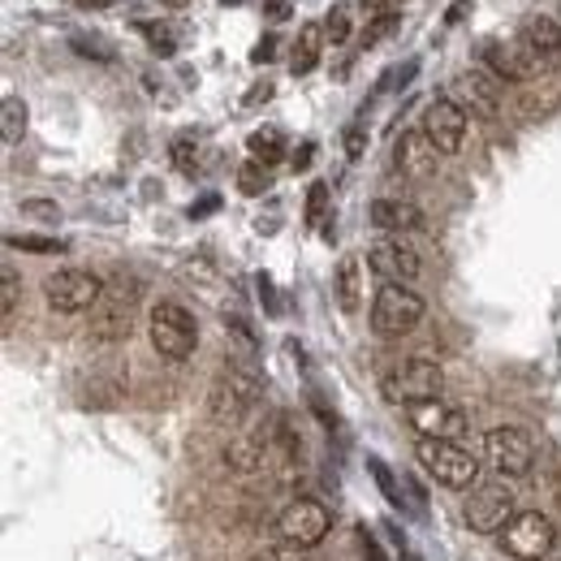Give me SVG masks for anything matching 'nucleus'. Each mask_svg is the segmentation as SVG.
<instances>
[{"label": "nucleus", "instance_id": "3", "mask_svg": "<svg viewBox=\"0 0 561 561\" xmlns=\"http://www.w3.org/2000/svg\"><path fill=\"white\" fill-rule=\"evenodd\" d=\"M415 462L424 466L428 479H437L441 488H453V492H471L479 488V475H484V462L462 449L458 441H432V437H419L415 441Z\"/></svg>", "mask_w": 561, "mask_h": 561}, {"label": "nucleus", "instance_id": "45", "mask_svg": "<svg viewBox=\"0 0 561 561\" xmlns=\"http://www.w3.org/2000/svg\"><path fill=\"white\" fill-rule=\"evenodd\" d=\"M402 0H363V9H376V13H389V9H398Z\"/></svg>", "mask_w": 561, "mask_h": 561}, {"label": "nucleus", "instance_id": "27", "mask_svg": "<svg viewBox=\"0 0 561 561\" xmlns=\"http://www.w3.org/2000/svg\"><path fill=\"white\" fill-rule=\"evenodd\" d=\"M9 246H13V251H35V255H61V251H65V242H57V237H35V233H9Z\"/></svg>", "mask_w": 561, "mask_h": 561}, {"label": "nucleus", "instance_id": "4", "mask_svg": "<svg viewBox=\"0 0 561 561\" xmlns=\"http://www.w3.org/2000/svg\"><path fill=\"white\" fill-rule=\"evenodd\" d=\"M147 337H151V350L169 363H186L195 350H199V320L173 303V298H160L147 316Z\"/></svg>", "mask_w": 561, "mask_h": 561}, {"label": "nucleus", "instance_id": "29", "mask_svg": "<svg viewBox=\"0 0 561 561\" xmlns=\"http://www.w3.org/2000/svg\"><path fill=\"white\" fill-rule=\"evenodd\" d=\"M169 156H173L178 173H186V178H195V173H199V143H195V138H178Z\"/></svg>", "mask_w": 561, "mask_h": 561}, {"label": "nucleus", "instance_id": "34", "mask_svg": "<svg viewBox=\"0 0 561 561\" xmlns=\"http://www.w3.org/2000/svg\"><path fill=\"white\" fill-rule=\"evenodd\" d=\"M363 151H367V130L354 121V125H345V156L350 160H363Z\"/></svg>", "mask_w": 561, "mask_h": 561}, {"label": "nucleus", "instance_id": "16", "mask_svg": "<svg viewBox=\"0 0 561 561\" xmlns=\"http://www.w3.org/2000/svg\"><path fill=\"white\" fill-rule=\"evenodd\" d=\"M277 462V446H272V424L246 428L224 446V466L233 475H264Z\"/></svg>", "mask_w": 561, "mask_h": 561}, {"label": "nucleus", "instance_id": "10", "mask_svg": "<svg viewBox=\"0 0 561 561\" xmlns=\"http://www.w3.org/2000/svg\"><path fill=\"white\" fill-rule=\"evenodd\" d=\"M484 462H488L501 479H523V475H532V466H536V441H532L527 428H514V424L488 428V432H484Z\"/></svg>", "mask_w": 561, "mask_h": 561}, {"label": "nucleus", "instance_id": "31", "mask_svg": "<svg viewBox=\"0 0 561 561\" xmlns=\"http://www.w3.org/2000/svg\"><path fill=\"white\" fill-rule=\"evenodd\" d=\"M367 466H371V479L380 484V492H385V501L389 505H402V488H398V479H393V471L380 462V458H367Z\"/></svg>", "mask_w": 561, "mask_h": 561}, {"label": "nucleus", "instance_id": "26", "mask_svg": "<svg viewBox=\"0 0 561 561\" xmlns=\"http://www.w3.org/2000/svg\"><path fill=\"white\" fill-rule=\"evenodd\" d=\"M17 303H22V277H17L13 264H4L0 268V316H4V325H13Z\"/></svg>", "mask_w": 561, "mask_h": 561}, {"label": "nucleus", "instance_id": "2", "mask_svg": "<svg viewBox=\"0 0 561 561\" xmlns=\"http://www.w3.org/2000/svg\"><path fill=\"white\" fill-rule=\"evenodd\" d=\"M380 393L389 406H415V402H432L446 393V371L437 358H424V354H411L402 363H393L385 376H380Z\"/></svg>", "mask_w": 561, "mask_h": 561}, {"label": "nucleus", "instance_id": "37", "mask_svg": "<svg viewBox=\"0 0 561 561\" xmlns=\"http://www.w3.org/2000/svg\"><path fill=\"white\" fill-rule=\"evenodd\" d=\"M224 325L233 329V337H237V341H242L246 350H255V345H259V341H255V333H251V325H246L242 316H229V312H224Z\"/></svg>", "mask_w": 561, "mask_h": 561}, {"label": "nucleus", "instance_id": "38", "mask_svg": "<svg viewBox=\"0 0 561 561\" xmlns=\"http://www.w3.org/2000/svg\"><path fill=\"white\" fill-rule=\"evenodd\" d=\"M272 57H277V39H272V35H264V39L255 44V52H251V61H255V65H268Z\"/></svg>", "mask_w": 561, "mask_h": 561}, {"label": "nucleus", "instance_id": "22", "mask_svg": "<svg viewBox=\"0 0 561 561\" xmlns=\"http://www.w3.org/2000/svg\"><path fill=\"white\" fill-rule=\"evenodd\" d=\"M333 294L341 303V312H350V316L363 307V259L358 255H341V264L333 272Z\"/></svg>", "mask_w": 561, "mask_h": 561}, {"label": "nucleus", "instance_id": "46", "mask_svg": "<svg viewBox=\"0 0 561 561\" xmlns=\"http://www.w3.org/2000/svg\"><path fill=\"white\" fill-rule=\"evenodd\" d=\"M393 545H398V558H402V561H424L415 549H411V545H402V540H393Z\"/></svg>", "mask_w": 561, "mask_h": 561}, {"label": "nucleus", "instance_id": "43", "mask_svg": "<svg viewBox=\"0 0 561 561\" xmlns=\"http://www.w3.org/2000/svg\"><path fill=\"white\" fill-rule=\"evenodd\" d=\"M462 13H466V0H453V4H449V13H446V22L449 26H458V22H462Z\"/></svg>", "mask_w": 561, "mask_h": 561}, {"label": "nucleus", "instance_id": "7", "mask_svg": "<svg viewBox=\"0 0 561 561\" xmlns=\"http://www.w3.org/2000/svg\"><path fill=\"white\" fill-rule=\"evenodd\" d=\"M424 316H428V303L411 285H380L376 303H371V333L398 341V337L415 333L424 325Z\"/></svg>", "mask_w": 561, "mask_h": 561}, {"label": "nucleus", "instance_id": "48", "mask_svg": "<svg viewBox=\"0 0 561 561\" xmlns=\"http://www.w3.org/2000/svg\"><path fill=\"white\" fill-rule=\"evenodd\" d=\"M156 4H164V9H186L191 0H156Z\"/></svg>", "mask_w": 561, "mask_h": 561}, {"label": "nucleus", "instance_id": "44", "mask_svg": "<svg viewBox=\"0 0 561 561\" xmlns=\"http://www.w3.org/2000/svg\"><path fill=\"white\" fill-rule=\"evenodd\" d=\"M268 96H272V87H268V83H264V87H251V96H246V109H251V105H259V100H268Z\"/></svg>", "mask_w": 561, "mask_h": 561}, {"label": "nucleus", "instance_id": "19", "mask_svg": "<svg viewBox=\"0 0 561 561\" xmlns=\"http://www.w3.org/2000/svg\"><path fill=\"white\" fill-rule=\"evenodd\" d=\"M453 92L462 100V109L479 112V117H497L501 112V83L488 70H466L453 78Z\"/></svg>", "mask_w": 561, "mask_h": 561}, {"label": "nucleus", "instance_id": "42", "mask_svg": "<svg viewBox=\"0 0 561 561\" xmlns=\"http://www.w3.org/2000/svg\"><path fill=\"white\" fill-rule=\"evenodd\" d=\"M217 208H221V199H217V195H208L204 204H195V208H191V221H199V217H208V212H217Z\"/></svg>", "mask_w": 561, "mask_h": 561}, {"label": "nucleus", "instance_id": "32", "mask_svg": "<svg viewBox=\"0 0 561 561\" xmlns=\"http://www.w3.org/2000/svg\"><path fill=\"white\" fill-rule=\"evenodd\" d=\"M143 35H147L151 52H160V57H173V52H178V39H173V31H169V26H156V22H147V26H143Z\"/></svg>", "mask_w": 561, "mask_h": 561}, {"label": "nucleus", "instance_id": "1", "mask_svg": "<svg viewBox=\"0 0 561 561\" xmlns=\"http://www.w3.org/2000/svg\"><path fill=\"white\" fill-rule=\"evenodd\" d=\"M259 398H264V380L251 367L229 363V367L217 371V380L208 389V419L217 428H242L255 415Z\"/></svg>", "mask_w": 561, "mask_h": 561}, {"label": "nucleus", "instance_id": "49", "mask_svg": "<svg viewBox=\"0 0 561 561\" xmlns=\"http://www.w3.org/2000/svg\"><path fill=\"white\" fill-rule=\"evenodd\" d=\"M221 4H242V0H221Z\"/></svg>", "mask_w": 561, "mask_h": 561}, {"label": "nucleus", "instance_id": "18", "mask_svg": "<svg viewBox=\"0 0 561 561\" xmlns=\"http://www.w3.org/2000/svg\"><path fill=\"white\" fill-rule=\"evenodd\" d=\"M437 164H441V151H437V143H432L424 130H406V134L393 143V169H398L402 178L424 182V178L437 173Z\"/></svg>", "mask_w": 561, "mask_h": 561}, {"label": "nucleus", "instance_id": "40", "mask_svg": "<svg viewBox=\"0 0 561 561\" xmlns=\"http://www.w3.org/2000/svg\"><path fill=\"white\" fill-rule=\"evenodd\" d=\"M358 549H363V558L367 561H385V553H380V545L367 536V532H358Z\"/></svg>", "mask_w": 561, "mask_h": 561}, {"label": "nucleus", "instance_id": "8", "mask_svg": "<svg viewBox=\"0 0 561 561\" xmlns=\"http://www.w3.org/2000/svg\"><path fill=\"white\" fill-rule=\"evenodd\" d=\"M105 277H96L92 268H57L48 281H44V303L61 316H83V312H96L100 298H105Z\"/></svg>", "mask_w": 561, "mask_h": 561}, {"label": "nucleus", "instance_id": "39", "mask_svg": "<svg viewBox=\"0 0 561 561\" xmlns=\"http://www.w3.org/2000/svg\"><path fill=\"white\" fill-rule=\"evenodd\" d=\"M312 156H316V143H303V147L294 151V160H290V164H294V173H303V169H312Z\"/></svg>", "mask_w": 561, "mask_h": 561}, {"label": "nucleus", "instance_id": "24", "mask_svg": "<svg viewBox=\"0 0 561 561\" xmlns=\"http://www.w3.org/2000/svg\"><path fill=\"white\" fill-rule=\"evenodd\" d=\"M246 151H251V160H259V164L268 169V164H277V160L285 156V138H281L277 125H264V130H255V134L246 138Z\"/></svg>", "mask_w": 561, "mask_h": 561}, {"label": "nucleus", "instance_id": "25", "mask_svg": "<svg viewBox=\"0 0 561 561\" xmlns=\"http://www.w3.org/2000/svg\"><path fill=\"white\" fill-rule=\"evenodd\" d=\"M22 134H26V105L17 96H4V105H0V138H4V147L22 143Z\"/></svg>", "mask_w": 561, "mask_h": 561}, {"label": "nucleus", "instance_id": "11", "mask_svg": "<svg viewBox=\"0 0 561 561\" xmlns=\"http://www.w3.org/2000/svg\"><path fill=\"white\" fill-rule=\"evenodd\" d=\"M514 505H519V501H514L510 484L497 479V484L471 488V497H466V505H462V519H466V527L479 532V536H501V532L514 523V514H519Z\"/></svg>", "mask_w": 561, "mask_h": 561}, {"label": "nucleus", "instance_id": "5", "mask_svg": "<svg viewBox=\"0 0 561 561\" xmlns=\"http://www.w3.org/2000/svg\"><path fill=\"white\" fill-rule=\"evenodd\" d=\"M333 532V514L320 497H290L285 510L277 514V540L285 549H316L325 545V536Z\"/></svg>", "mask_w": 561, "mask_h": 561}, {"label": "nucleus", "instance_id": "12", "mask_svg": "<svg viewBox=\"0 0 561 561\" xmlns=\"http://www.w3.org/2000/svg\"><path fill=\"white\" fill-rule=\"evenodd\" d=\"M523 61L532 65V74H558L561 70V17L553 13H527L519 26V44Z\"/></svg>", "mask_w": 561, "mask_h": 561}, {"label": "nucleus", "instance_id": "20", "mask_svg": "<svg viewBox=\"0 0 561 561\" xmlns=\"http://www.w3.org/2000/svg\"><path fill=\"white\" fill-rule=\"evenodd\" d=\"M479 70H488L501 87H505V83L519 87V83L532 78V65L523 61V52L510 48V44H501V39H484V44H479Z\"/></svg>", "mask_w": 561, "mask_h": 561}, {"label": "nucleus", "instance_id": "23", "mask_svg": "<svg viewBox=\"0 0 561 561\" xmlns=\"http://www.w3.org/2000/svg\"><path fill=\"white\" fill-rule=\"evenodd\" d=\"M272 424V446H277V462H298L303 458V437H298V428H294V419L290 415H272L268 419Z\"/></svg>", "mask_w": 561, "mask_h": 561}, {"label": "nucleus", "instance_id": "6", "mask_svg": "<svg viewBox=\"0 0 561 561\" xmlns=\"http://www.w3.org/2000/svg\"><path fill=\"white\" fill-rule=\"evenodd\" d=\"M138 298H143V285L138 277H112L105 285V298L100 307L92 312V341H125L134 329V312H138Z\"/></svg>", "mask_w": 561, "mask_h": 561}, {"label": "nucleus", "instance_id": "33", "mask_svg": "<svg viewBox=\"0 0 561 561\" xmlns=\"http://www.w3.org/2000/svg\"><path fill=\"white\" fill-rule=\"evenodd\" d=\"M325 208H329V186L316 182V186L307 191V224H312V229L325 221Z\"/></svg>", "mask_w": 561, "mask_h": 561}, {"label": "nucleus", "instance_id": "41", "mask_svg": "<svg viewBox=\"0 0 561 561\" xmlns=\"http://www.w3.org/2000/svg\"><path fill=\"white\" fill-rule=\"evenodd\" d=\"M264 9H268L272 22H285L290 17V0H264Z\"/></svg>", "mask_w": 561, "mask_h": 561}, {"label": "nucleus", "instance_id": "36", "mask_svg": "<svg viewBox=\"0 0 561 561\" xmlns=\"http://www.w3.org/2000/svg\"><path fill=\"white\" fill-rule=\"evenodd\" d=\"M398 26V9H389V13H376V22L367 26V35H363V44H376L380 35H389Z\"/></svg>", "mask_w": 561, "mask_h": 561}, {"label": "nucleus", "instance_id": "30", "mask_svg": "<svg viewBox=\"0 0 561 561\" xmlns=\"http://www.w3.org/2000/svg\"><path fill=\"white\" fill-rule=\"evenodd\" d=\"M237 191H242V195H264V191H268V169H264L259 160L242 164V169H237Z\"/></svg>", "mask_w": 561, "mask_h": 561}, {"label": "nucleus", "instance_id": "28", "mask_svg": "<svg viewBox=\"0 0 561 561\" xmlns=\"http://www.w3.org/2000/svg\"><path fill=\"white\" fill-rule=\"evenodd\" d=\"M350 17H354V9L350 4H333L329 9V17H325V35H329V44H345L350 39Z\"/></svg>", "mask_w": 561, "mask_h": 561}, {"label": "nucleus", "instance_id": "35", "mask_svg": "<svg viewBox=\"0 0 561 561\" xmlns=\"http://www.w3.org/2000/svg\"><path fill=\"white\" fill-rule=\"evenodd\" d=\"M22 217H39V221H61V208L48 199H22Z\"/></svg>", "mask_w": 561, "mask_h": 561}, {"label": "nucleus", "instance_id": "17", "mask_svg": "<svg viewBox=\"0 0 561 561\" xmlns=\"http://www.w3.org/2000/svg\"><path fill=\"white\" fill-rule=\"evenodd\" d=\"M367 221H371V229H380L385 237H406V233H424V229H428L424 208H419L415 199H402V195H380V199H371Z\"/></svg>", "mask_w": 561, "mask_h": 561}, {"label": "nucleus", "instance_id": "21", "mask_svg": "<svg viewBox=\"0 0 561 561\" xmlns=\"http://www.w3.org/2000/svg\"><path fill=\"white\" fill-rule=\"evenodd\" d=\"M325 22H307L303 31H298V44H294V52H290V74L294 78H303V74H312L316 65H320V57H325Z\"/></svg>", "mask_w": 561, "mask_h": 561}, {"label": "nucleus", "instance_id": "14", "mask_svg": "<svg viewBox=\"0 0 561 561\" xmlns=\"http://www.w3.org/2000/svg\"><path fill=\"white\" fill-rule=\"evenodd\" d=\"M406 424L419 432V437H432V441H458L471 432V419L462 406H453L446 398H432V402H415L406 406Z\"/></svg>", "mask_w": 561, "mask_h": 561}, {"label": "nucleus", "instance_id": "15", "mask_svg": "<svg viewBox=\"0 0 561 561\" xmlns=\"http://www.w3.org/2000/svg\"><path fill=\"white\" fill-rule=\"evenodd\" d=\"M419 130L437 143V151H441V156H458V151H462V143H466L471 121H466V109H462L453 96H437V100H428Z\"/></svg>", "mask_w": 561, "mask_h": 561}, {"label": "nucleus", "instance_id": "47", "mask_svg": "<svg viewBox=\"0 0 561 561\" xmlns=\"http://www.w3.org/2000/svg\"><path fill=\"white\" fill-rule=\"evenodd\" d=\"M78 9H105V4H112V0H74Z\"/></svg>", "mask_w": 561, "mask_h": 561}, {"label": "nucleus", "instance_id": "13", "mask_svg": "<svg viewBox=\"0 0 561 561\" xmlns=\"http://www.w3.org/2000/svg\"><path fill=\"white\" fill-rule=\"evenodd\" d=\"M367 268L385 285H415L424 277V259L406 237H380L367 246Z\"/></svg>", "mask_w": 561, "mask_h": 561}, {"label": "nucleus", "instance_id": "9", "mask_svg": "<svg viewBox=\"0 0 561 561\" xmlns=\"http://www.w3.org/2000/svg\"><path fill=\"white\" fill-rule=\"evenodd\" d=\"M501 549L514 561H545L558 549V523L545 510H519L514 523L501 532Z\"/></svg>", "mask_w": 561, "mask_h": 561}]
</instances>
